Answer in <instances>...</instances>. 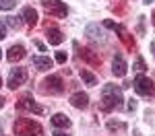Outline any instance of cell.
<instances>
[{"label":"cell","mask_w":155,"mask_h":136,"mask_svg":"<svg viewBox=\"0 0 155 136\" xmlns=\"http://www.w3.org/2000/svg\"><path fill=\"white\" fill-rule=\"evenodd\" d=\"M15 134L17 136H44V128L39 122L31 118H19L15 122Z\"/></svg>","instance_id":"obj_2"},{"label":"cell","mask_w":155,"mask_h":136,"mask_svg":"<svg viewBox=\"0 0 155 136\" xmlns=\"http://www.w3.org/2000/svg\"><path fill=\"white\" fill-rule=\"evenodd\" d=\"M17 109L19 111H33V113H46V107L37 105L29 95H25V97H21L17 101Z\"/></svg>","instance_id":"obj_6"},{"label":"cell","mask_w":155,"mask_h":136,"mask_svg":"<svg viewBox=\"0 0 155 136\" xmlns=\"http://www.w3.org/2000/svg\"><path fill=\"white\" fill-rule=\"evenodd\" d=\"M21 58H25V48L21 46V43H15V46H11L8 54H6V60H8V62H19Z\"/></svg>","instance_id":"obj_11"},{"label":"cell","mask_w":155,"mask_h":136,"mask_svg":"<svg viewBox=\"0 0 155 136\" xmlns=\"http://www.w3.org/2000/svg\"><path fill=\"white\" fill-rule=\"evenodd\" d=\"M39 91H41L44 95H58V93L64 91V83H62V78H60L58 74H52V76H48V78L41 81Z\"/></svg>","instance_id":"obj_3"},{"label":"cell","mask_w":155,"mask_h":136,"mask_svg":"<svg viewBox=\"0 0 155 136\" xmlns=\"http://www.w3.org/2000/svg\"><path fill=\"white\" fill-rule=\"evenodd\" d=\"M122 89H118L116 85H106L101 89V109L112 111L116 107H122Z\"/></svg>","instance_id":"obj_1"},{"label":"cell","mask_w":155,"mask_h":136,"mask_svg":"<svg viewBox=\"0 0 155 136\" xmlns=\"http://www.w3.org/2000/svg\"><path fill=\"white\" fill-rule=\"evenodd\" d=\"M151 21H153V27H155V11H153V17H151Z\"/></svg>","instance_id":"obj_30"},{"label":"cell","mask_w":155,"mask_h":136,"mask_svg":"<svg viewBox=\"0 0 155 136\" xmlns=\"http://www.w3.org/2000/svg\"><path fill=\"white\" fill-rule=\"evenodd\" d=\"M27 70L25 68H11V72H8V87L11 89H17V87H21L27 83Z\"/></svg>","instance_id":"obj_7"},{"label":"cell","mask_w":155,"mask_h":136,"mask_svg":"<svg viewBox=\"0 0 155 136\" xmlns=\"http://www.w3.org/2000/svg\"><path fill=\"white\" fill-rule=\"evenodd\" d=\"M134 91L139 93V95H151L153 93V81L149 78V76H143V74H139L137 78H134Z\"/></svg>","instance_id":"obj_5"},{"label":"cell","mask_w":155,"mask_h":136,"mask_svg":"<svg viewBox=\"0 0 155 136\" xmlns=\"http://www.w3.org/2000/svg\"><path fill=\"white\" fill-rule=\"evenodd\" d=\"M143 2H145V4H149V2H153V0H143Z\"/></svg>","instance_id":"obj_31"},{"label":"cell","mask_w":155,"mask_h":136,"mask_svg":"<svg viewBox=\"0 0 155 136\" xmlns=\"http://www.w3.org/2000/svg\"><path fill=\"white\" fill-rule=\"evenodd\" d=\"M71 105L72 107H77V109H85L87 105H89V95L87 93H72L71 95Z\"/></svg>","instance_id":"obj_10"},{"label":"cell","mask_w":155,"mask_h":136,"mask_svg":"<svg viewBox=\"0 0 155 136\" xmlns=\"http://www.w3.org/2000/svg\"><path fill=\"white\" fill-rule=\"evenodd\" d=\"M145 68H147V66H145V60L141 58V56H139V58L134 60V64H132V70H137V72H143Z\"/></svg>","instance_id":"obj_20"},{"label":"cell","mask_w":155,"mask_h":136,"mask_svg":"<svg viewBox=\"0 0 155 136\" xmlns=\"http://www.w3.org/2000/svg\"><path fill=\"white\" fill-rule=\"evenodd\" d=\"M66 58H68V56H66V52H56V62H58V64H64Z\"/></svg>","instance_id":"obj_22"},{"label":"cell","mask_w":155,"mask_h":136,"mask_svg":"<svg viewBox=\"0 0 155 136\" xmlns=\"http://www.w3.org/2000/svg\"><path fill=\"white\" fill-rule=\"evenodd\" d=\"M128 109H137V101H134V99H130V101H128Z\"/></svg>","instance_id":"obj_25"},{"label":"cell","mask_w":155,"mask_h":136,"mask_svg":"<svg viewBox=\"0 0 155 136\" xmlns=\"http://www.w3.org/2000/svg\"><path fill=\"white\" fill-rule=\"evenodd\" d=\"M0 58H2V52H0Z\"/></svg>","instance_id":"obj_32"},{"label":"cell","mask_w":155,"mask_h":136,"mask_svg":"<svg viewBox=\"0 0 155 136\" xmlns=\"http://www.w3.org/2000/svg\"><path fill=\"white\" fill-rule=\"evenodd\" d=\"M126 70H128L126 60H124L120 54H116V56H114V62H112V72L116 74V76H124V74H126Z\"/></svg>","instance_id":"obj_8"},{"label":"cell","mask_w":155,"mask_h":136,"mask_svg":"<svg viewBox=\"0 0 155 136\" xmlns=\"http://www.w3.org/2000/svg\"><path fill=\"white\" fill-rule=\"evenodd\" d=\"M6 37V23L4 21H0V41Z\"/></svg>","instance_id":"obj_23"},{"label":"cell","mask_w":155,"mask_h":136,"mask_svg":"<svg viewBox=\"0 0 155 136\" xmlns=\"http://www.w3.org/2000/svg\"><path fill=\"white\" fill-rule=\"evenodd\" d=\"M79 56H81V60H83V62L91 64V66H99V64H101V58L97 56L93 49H89V48H83L81 52H79Z\"/></svg>","instance_id":"obj_9"},{"label":"cell","mask_w":155,"mask_h":136,"mask_svg":"<svg viewBox=\"0 0 155 136\" xmlns=\"http://www.w3.org/2000/svg\"><path fill=\"white\" fill-rule=\"evenodd\" d=\"M41 6H44V11L48 14L56 17V19H64L68 14V6L64 2H60V0H41Z\"/></svg>","instance_id":"obj_4"},{"label":"cell","mask_w":155,"mask_h":136,"mask_svg":"<svg viewBox=\"0 0 155 136\" xmlns=\"http://www.w3.org/2000/svg\"><path fill=\"white\" fill-rule=\"evenodd\" d=\"M104 27H107V29H116V23H114L112 19H106V21H104Z\"/></svg>","instance_id":"obj_24"},{"label":"cell","mask_w":155,"mask_h":136,"mask_svg":"<svg viewBox=\"0 0 155 136\" xmlns=\"http://www.w3.org/2000/svg\"><path fill=\"white\" fill-rule=\"evenodd\" d=\"M85 35L89 37V39H101V37H104V33H101L99 25L91 23V25H87V27H85Z\"/></svg>","instance_id":"obj_17"},{"label":"cell","mask_w":155,"mask_h":136,"mask_svg":"<svg viewBox=\"0 0 155 136\" xmlns=\"http://www.w3.org/2000/svg\"><path fill=\"white\" fill-rule=\"evenodd\" d=\"M54 136H68V134H62V132H56Z\"/></svg>","instance_id":"obj_29"},{"label":"cell","mask_w":155,"mask_h":136,"mask_svg":"<svg viewBox=\"0 0 155 136\" xmlns=\"http://www.w3.org/2000/svg\"><path fill=\"white\" fill-rule=\"evenodd\" d=\"M2 105H4V99L0 97V109H2Z\"/></svg>","instance_id":"obj_28"},{"label":"cell","mask_w":155,"mask_h":136,"mask_svg":"<svg viewBox=\"0 0 155 136\" xmlns=\"http://www.w3.org/2000/svg\"><path fill=\"white\" fill-rule=\"evenodd\" d=\"M21 17H23V21L29 25V27L37 25V11H35V8H31V6H25V8H23V14H21Z\"/></svg>","instance_id":"obj_13"},{"label":"cell","mask_w":155,"mask_h":136,"mask_svg":"<svg viewBox=\"0 0 155 136\" xmlns=\"http://www.w3.org/2000/svg\"><path fill=\"white\" fill-rule=\"evenodd\" d=\"M15 0H0V11H11V8H15Z\"/></svg>","instance_id":"obj_21"},{"label":"cell","mask_w":155,"mask_h":136,"mask_svg":"<svg viewBox=\"0 0 155 136\" xmlns=\"http://www.w3.org/2000/svg\"><path fill=\"white\" fill-rule=\"evenodd\" d=\"M46 35H48V41L52 43V46H60V43L64 41V35H62V31H58V29H50L48 27Z\"/></svg>","instance_id":"obj_16"},{"label":"cell","mask_w":155,"mask_h":136,"mask_svg":"<svg viewBox=\"0 0 155 136\" xmlns=\"http://www.w3.org/2000/svg\"><path fill=\"white\" fill-rule=\"evenodd\" d=\"M114 31L118 33V37L122 39V43H124V46H126L128 49H132V48H134V39H132V37H130V33L126 31V27H122V25H116V29H114Z\"/></svg>","instance_id":"obj_12"},{"label":"cell","mask_w":155,"mask_h":136,"mask_svg":"<svg viewBox=\"0 0 155 136\" xmlns=\"http://www.w3.org/2000/svg\"><path fill=\"white\" fill-rule=\"evenodd\" d=\"M0 87H2V81H0Z\"/></svg>","instance_id":"obj_33"},{"label":"cell","mask_w":155,"mask_h":136,"mask_svg":"<svg viewBox=\"0 0 155 136\" xmlns=\"http://www.w3.org/2000/svg\"><path fill=\"white\" fill-rule=\"evenodd\" d=\"M35 46H37V49H39V52H46V46H44V43H41V41H35Z\"/></svg>","instance_id":"obj_26"},{"label":"cell","mask_w":155,"mask_h":136,"mask_svg":"<svg viewBox=\"0 0 155 136\" xmlns=\"http://www.w3.org/2000/svg\"><path fill=\"white\" fill-rule=\"evenodd\" d=\"M81 78L85 81V85H89V87H95L97 85V76L93 72H89V70H81Z\"/></svg>","instance_id":"obj_19"},{"label":"cell","mask_w":155,"mask_h":136,"mask_svg":"<svg viewBox=\"0 0 155 136\" xmlns=\"http://www.w3.org/2000/svg\"><path fill=\"white\" fill-rule=\"evenodd\" d=\"M52 126L54 128H68L71 126V120L66 113H54L52 115Z\"/></svg>","instance_id":"obj_15"},{"label":"cell","mask_w":155,"mask_h":136,"mask_svg":"<svg viewBox=\"0 0 155 136\" xmlns=\"http://www.w3.org/2000/svg\"><path fill=\"white\" fill-rule=\"evenodd\" d=\"M4 23H6V27H11V29H21L23 27V17H15V14H11V17H6L4 19Z\"/></svg>","instance_id":"obj_18"},{"label":"cell","mask_w":155,"mask_h":136,"mask_svg":"<svg viewBox=\"0 0 155 136\" xmlns=\"http://www.w3.org/2000/svg\"><path fill=\"white\" fill-rule=\"evenodd\" d=\"M151 52H153V56H155V41H151Z\"/></svg>","instance_id":"obj_27"},{"label":"cell","mask_w":155,"mask_h":136,"mask_svg":"<svg viewBox=\"0 0 155 136\" xmlns=\"http://www.w3.org/2000/svg\"><path fill=\"white\" fill-rule=\"evenodd\" d=\"M33 66H35L37 70H50L52 66H54V62L46 58V56H33Z\"/></svg>","instance_id":"obj_14"}]
</instances>
